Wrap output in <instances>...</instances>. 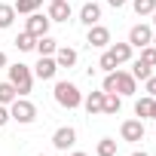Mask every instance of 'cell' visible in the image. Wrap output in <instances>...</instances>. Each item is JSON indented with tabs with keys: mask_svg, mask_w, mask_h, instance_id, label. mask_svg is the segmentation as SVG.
Wrapping results in <instances>:
<instances>
[{
	"mask_svg": "<svg viewBox=\"0 0 156 156\" xmlns=\"http://www.w3.org/2000/svg\"><path fill=\"white\" fill-rule=\"evenodd\" d=\"M55 101L61 104V107H67V110H76V107H80L83 104V92L80 89H76L73 83H67V80H61V83H55Z\"/></svg>",
	"mask_w": 156,
	"mask_h": 156,
	"instance_id": "obj_1",
	"label": "cell"
},
{
	"mask_svg": "<svg viewBox=\"0 0 156 156\" xmlns=\"http://www.w3.org/2000/svg\"><path fill=\"white\" fill-rule=\"evenodd\" d=\"M9 83H12V86H16V92L25 98V95L31 92V86H34V73H31V67H28V64H22V61L9 64Z\"/></svg>",
	"mask_w": 156,
	"mask_h": 156,
	"instance_id": "obj_2",
	"label": "cell"
},
{
	"mask_svg": "<svg viewBox=\"0 0 156 156\" xmlns=\"http://www.w3.org/2000/svg\"><path fill=\"white\" fill-rule=\"evenodd\" d=\"M9 116H12L16 122L28 126V122H34V119H37V107H34L28 98H22V95H19V98L9 104Z\"/></svg>",
	"mask_w": 156,
	"mask_h": 156,
	"instance_id": "obj_3",
	"label": "cell"
},
{
	"mask_svg": "<svg viewBox=\"0 0 156 156\" xmlns=\"http://www.w3.org/2000/svg\"><path fill=\"white\" fill-rule=\"evenodd\" d=\"M49 16H43V12H31L28 16V22H25V31L28 34H34V37H43V34H49Z\"/></svg>",
	"mask_w": 156,
	"mask_h": 156,
	"instance_id": "obj_4",
	"label": "cell"
},
{
	"mask_svg": "<svg viewBox=\"0 0 156 156\" xmlns=\"http://www.w3.org/2000/svg\"><path fill=\"white\" fill-rule=\"evenodd\" d=\"M150 40H153L150 25H135V28L129 31V46H132V49H144V46H150Z\"/></svg>",
	"mask_w": 156,
	"mask_h": 156,
	"instance_id": "obj_5",
	"label": "cell"
},
{
	"mask_svg": "<svg viewBox=\"0 0 156 156\" xmlns=\"http://www.w3.org/2000/svg\"><path fill=\"white\" fill-rule=\"evenodd\" d=\"M55 70H58L55 55H40V61L34 64V76H37V80H52Z\"/></svg>",
	"mask_w": 156,
	"mask_h": 156,
	"instance_id": "obj_6",
	"label": "cell"
},
{
	"mask_svg": "<svg viewBox=\"0 0 156 156\" xmlns=\"http://www.w3.org/2000/svg\"><path fill=\"white\" fill-rule=\"evenodd\" d=\"M73 144H76V132H73L70 126L55 129V135H52V147H55V150H70Z\"/></svg>",
	"mask_w": 156,
	"mask_h": 156,
	"instance_id": "obj_7",
	"label": "cell"
},
{
	"mask_svg": "<svg viewBox=\"0 0 156 156\" xmlns=\"http://www.w3.org/2000/svg\"><path fill=\"white\" fill-rule=\"evenodd\" d=\"M135 92H138V80L129 70H119L116 67V95H135Z\"/></svg>",
	"mask_w": 156,
	"mask_h": 156,
	"instance_id": "obj_8",
	"label": "cell"
},
{
	"mask_svg": "<svg viewBox=\"0 0 156 156\" xmlns=\"http://www.w3.org/2000/svg\"><path fill=\"white\" fill-rule=\"evenodd\" d=\"M86 43H89V46H95V49H104V46H110V31H107L104 25H92V28H89Z\"/></svg>",
	"mask_w": 156,
	"mask_h": 156,
	"instance_id": "obj_9",
	"label": "cell"
},
{
	"mask_svg": "<svg viewBox=\"0 0 156 156\" xmlns=\"http://www.w3.org/2000/svg\"><path fill=\"white\" fill-rule=\"evenodd\" d=\"M119 135H122V141L135 144V141H141V138H144V122H141V119H126V122H122V129H119Z\"/></svg>",
	"mask_w": 156,
	"mask_h": 156,
	"instance_id": "obj_10",
	"label": "cell"
},
{
	"mask_svg": "<svg viewBox=\"0 0 156 156\" xmlns=\"http://www.w3.org/2000/svg\"><path fill=\"white\" fill-rule=\"evenodd\" d=\"M46 16H49V22H67L70 19V3L67 0H49Z\"/></svg>",
	"mask_w": 156,
	"mask_h": 156,
	"instance_id": "obj_11",
	"label": "cell"
},
{
	"mask_svg": "<svg viewBox=\"0 0 156 156\" xmlns=\"http://www.w3.org/2000/svg\"><path fill=\"white\" fill-rule=\"evenodd\" d=\"M98 19H101V6H98V3H83L80 22H83L86 28H92V25H98Z\"/></svg>",
	"mask_w": 156,
	"mask_h": 156,
	"instance_id": "obj_12",
	"label": "cell"
},
{
	"mask_svg": "<svg viewBox=\"0 0 156 156\" xmlns=\"http://www.w3.org/2000/svg\"><path fill=\"white\" fill-rule=\"evenodd\" d=\"M83 104H86L89 116H98V113L104 110V92H89V95L83 98Z\"/></svg>",
	"mask_w": 156,
	"mask_h": 156,
	"instance_id": "obj_13",
	"label": "cell"
},
{
	"mask_svg": "<svg viewBox=\"0 0 156 156\" xmlns=\"http://www.w3.org/2000/svg\"><path fill=\"white\" fill-rule=\"evenodd\" d=\"M55 61H58V67H73V64H76V49L58 46V49H55Z\"/></svg>",
	"mask_w": 156,
	"mask_h": 156,
	"instance_id": "obj_14",
	"label": "cell"
},
{
	"mask_svg": "<svg viewBox=\"0 0 156 156\" xmlns=\"http://www.w3.org/2000/svg\"><path fill=\"white\" fill-rule=\"evenodd\" d=\"M107 52L113 55V61H116V64H126V61L132 58V46H129V43H113Z\"/></svg>",
	"mask_w": 156,
	"mask_h": 156,
	"instance_id": "obj_15",
	"label": "cell"
},
{
	"mask_svg": "<svg viewBox=\"0 0 156 156\" xmlns=\"http://www.w3.org/2000/svg\"><path fill=\"white\" fill-rule=\"evenodd\" d=\"M40 6H43V0H16V3H12L16 16H31V12H37Z\"/></svg>",
	"mask_w": 156,
	"mask_h": 156,
	"instance_id": "obj_16",
	"label": "cell"
},
{
	"mask_svg": "<svg viewBox=\"0 0 156 156\" xmlns=\"http://www.w3.org/2000/svg\"><path fill=\"white\" fill-rule=\"evenodd\" d=\"M40 55H55V49H58V40H52L49 34H43V37H37V46H34Z\"/></svg>",
	"mask_w": 156,
	"mask_h": 156,
	"instance_id": "obj_17",
	"label": "cell"
},
{
	"mask_svg": "<svg viewBox=\"0 0 156 156\" xmlns=\"http://www.w3.org/2000/svg\"><path fill=\"white\" fill-rule=\"evenodd\" d=\"M119 107H122V98H119L116 92H104V110H101V113L113 116V113H119Z\"/></svg>",
	"mask_w": 156,
	"mask_h": 156,
	"instance_id": "obj_18",
	"label": "cell"
},
{
	"mask_svg": "<svg viewBox=\"0 0 156 156\" xmlns=\"http://www.w3.org/2000/svg\"><path fill=\"white\" fill-rule=\"evenodd\" d=\"M16 98H19V92H16V86H12L9 80H6V83H0V104H6V107H9Z\"/></svg>",
	"mask_w": 156,
	"mask_h": 156,
	"instance_id": "obj_19",
	"label": "cell"
},
{
	"mask_svg": "<svg viewBox=\"0 0 156 156\" xmlns=\"http://www.w3.org/2000/svg\"><path fill=\"white\" fill-rule=\"evenodd\" d=\"M16 46H19V52H31V49L37 46V37L28 34V31H22V34L16 37Z\"/></svg>",
	"mask_w": 156,
	"mask_h": 156,
	"instance_id": "obj_20",
	"label": "cell"
},
{
	"mask_svg": "<svg viewBox=\"0 0 156 156\" xmlns=\"http://www.w3.org/2000/svg\"><path fill=\"white\" fill-rule=\"evenodd\" d=\"M150 110H153V98H150V95H144V98L135 101V113H138L141 119H150Z\"/></svg>",
	"mask_w": 156,
	"mask_h": 156,
	"instance_id": "obj_21",
	"label": "cell"
},
{
	"mask_svg": "<svg viewBox=\"0 0 156 156\" xmlns=\"http://www.w3.org/2000/svg\"><path fill=\"white\" fill-rule=\"evenodd\" d=\"M12 22H16L12 3H0V28H12Z\"/></svg>",
	"mask_w": 156,
	"mask_h": 156,
	"instance_id": "obj_22",
	"label": "cell"
},
{
	"mask_svg": "<svg viewBox=\"0 0 156 156\" xmlns=\"http://www.w3.org/2000/svg\"><path fill=\"white\" fill-rule=\"evenodd\" d=\"M129 73H132V76H135V80H141V83H144V80H147V76H150V73H153V67H150V64H144V61H141V58H138V61H135V64H132V70H129Z\"/></svg>",
	"mask_w": 156,
	"mask_h": 156,
	"instance_id": "obj_23",
	"label": "cell"
},
{
	"mask_svg": "<svg viewBox=\"0 0 156 156\" xmlns=\"http://www.w3.org/2000/svg\"><path fill=\"white\" fill-rule=\"evenodd\" d=\"M98 156H116V141L113 138H101L98 141Z\"/></svg>",
	"mask_w": 156,
	"mask_h": 156,
	"instance_id": "obj_24",
	"label": "cell"
},
{
	"mask_svg": "<svg viewBox=\"0 0 156 156\" xmlns=\"http://www.w3.org/2000/svg\"><path fill=\"white\" fill-rule=\"evenodd\" d=\"M132 6H135L138 16H150L156 9V0H132Z\"/></svg>",
	"mask_w": 156,
	"mask_h": 156,
	"instance_id": "obj_25",
	"label": "cell"
},
{
	"mask_svg": "<svg viewBox=\"0 0 156 156\" xmlns=\"http://www.w3.org/2000/svg\"><path fill=\"white\" fill-rule=\"evenodd\" d=\"M98 67H101V70H104V73H110V70H116V67H119V64H116V61H113V55H110V52H107V49H104V55H101V58H98Z\"/></svg>",
	"mask_w": 156,
	"mask_h": 156,
	"instance_id": "obj_26",
	"label": "cell"
},
{
	"mask_svg": "<svg viewBox=\"0 0 156 156\" xmlns=\"http://www.w3.org/2000/svg\"><path fill=\"white\" fill-rule=\"evenodd\" d=\"M141 61L150 64V67H156V46H144L141 49Z\"/></svg>",
	"mask_w": 156,
	"mask_h": 156,
	"instance_id": "obj_27",
	"label": "cell"
},
{
	"mask_svg": "<svg viewBox=\"0 0 156 156\" xmlns=\"http://www.w3.org/2000/svg\"><path fill=\"white\" fill-rule=\"evenodd\" d=\"M144 89H147V95H150V98H156V73H150L147 80H144Z\"/></svg>",
	"mask_w": 156,
	"mask_h": 156,
	"instance_id": "obj_28",
	"label": "cell"
},
{
	"mask_svg": "<svg viewBox=\"0 0 156 156\" xmlns=\"http://www.w3.org/2000/svg\"><path fill=\"white\" fill-rule=\"evenodd\" d=\"M9 119H12V116H9V107H6V104H0V129H3Z\"/></svg>",
	"mask_w": 156,
	"mask_h": 156,
	"instance_id": "obj_29",
	"label": "cell"
},
{
	"mask_svg": "<svg viewBox=\"0 0 156 156\" xmlns=\"http://www.w3.org/2000/svg\"><path fill=\"white\" fill-rule=\"evenodd\" d=\"M107 3H110V6H113V9H122V6H126V3H129V0H107Z\"/></svg>",
	"mask_w": 156,
	"mask_h": 156,
	"instance_id": "obj_30",
	"label": "cell"
},
{
	"mask_svg": "<svg viewBox=\"0 0 156 156\" xmlns=\"http://www.w3.org/2000/svg\"><path fill=\"white\" fill-rule=\"evenodd\" d=\"M0 67H6V52H0Z\"/></svg>",
	"mask_w": 156,
	"mask_h": 156,
	"instance_id": "obj_31",
	"label": "cell"
},
{
	"mask_svg": "<svg viewBox=\"0 0 156 156\" xmlns=\"http://www.w3.org/2000/svg\"><path fill=\"white\" fill-rule=\"evenodd\" d=\"M150 119H156V98H153V110H150Z\"/></svg>",
	"mask_w": 156,
	"mask_h": 156,
	"instance_id": "obj_32",
	"label": "cell"
},
{
	"mask_svg": "<svg viewBox=\"0 0 156 156\" xmlns=\"http://www.w3.org/2000/svg\"><path fill=\"white\" fill-rule=\"evenodd\" d=\"M132 156H150V153H144V150H141V153H138V150H135V153H132Z\"/></svg>",
	"mask_w": 156,
	"mask_h": 156,
	"instance_id": "obj_33",
	"label": "cell"
},
{
	"mask_svg": "<svg viewBox=\"0 0 156 156\" xmlns=\"http://www.w3.org/2000/svg\"><path fill=\"white\" fill-rule=\"evenodd\" d=\"M70 156H89V153H80V150H76V153H70Z\"/></svg>",
	"mask_w": 156,
	"mask_h": 156,
	"instance_id": "obj_34",
	"label": "cell"
},
{
	"mask_svg": "<svg viewBox=\"0 0 156 156\" xmlns=\"http://www.w3.org/2000/svg\"><path fill=\"white\" fill-rule=\"evenodd\" d=\"M150 16H153V28H156V9H153V12H150Z\"/></svg>",
	"mask_w": 156,
	"mask_h": 156,
	"instance_id": "obj_35",
	"label": "cell"
},
{
	"mask_svg": "<svg viewBox=\"0 0 156 156\" xmlns=\"http://www.w3.org/2000/svg\"><path fill=\"white\" fill-rule=\"evenodd\" d=\"M150 46H156V34H153V40H150Z\"/></svg>",
	"mask_w": 156,
	"mask_h": 156,
	"instance_id": "obj_36",
	"label": "cell"
},
{
	"mask_svg": "<svg viewBox=\"0 0 156 156\" xmlns=\"http://www.w3.org/2000/svg\"><path fill=\"white\" fill-rule=\"evenodd\" d=\"M37 156H46V153H37Z\"/></svg>",
	"mask_w": 156,
	"mask_h": 156,
	"instance_id": "obj_37",
	"label": "cell"
}]
</instances>
